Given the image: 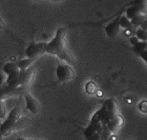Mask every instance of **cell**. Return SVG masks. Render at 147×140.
<instances>
[{"label":"cell","instance_id":"cell-1","mask_svg":"<svg viewBox=\"0 0 147 140\" xmlns=\"http://www.w3.org/2000/svg\"><path fill=\"white\" fill-rule=\"evenodd\" d=\"M66 29L65 28H59L56 32L55 37L53 38L46 46V53L49 55H54L58 57L60 60L64 61L68 64L75 63V59H74L71 53L66 44Z\"/></svg>","mask_w":147,"mask_h":140},{"label":"cell","instance_id":"cell-2","mask_svg":"<svg viewBox=\"0 0 147 140\" xmlns=\"http://www.w3.org/2000/svg\"><path fill=\"white\" fill-rule=\"evenodd\" d=\"M20 113H21V105L18 102L11 110L6 118L4 119V121L0 125V134L2 136H9L13 131H15L17 122L20 118Z\"/></svg>","mask_w":147,"mask_h":140},{"label":"cell","instance_id":"cell-3","mask_svg":"<svg viewBox=\"0 0 147 140\" xmlns=\"http://www.w3.org/2000/svg\"><path fill=\"white\" fill-rule=\"evenodd\" d=\"M101 111V123L103 125H107V123L116 118L118 114V103L113 98H109L107 100H105L100 107Z\"/></svg>","mask_w":147,"mask_h":140},{"label":"cell","instance_id":"cell-4","mask_svg":"<svg viewBox=\"0 0 147 140\" xmlns=\"http://www.w3.org/2000/svg\"><path fill=\"white\" fill-rule=\"evenodd\" d=\"M56 76L58 82H66L75 77V71L71 64L66 62H58L56 67Z\"/></svg>","mask_w":147,"mask_h":140},{"label":"cell","instance_id":"cell-5","mask_svg":"<svg viewBox=\"0 0 147 140\" xmlns=\"http://www.w3.org/2000/svg\"><path fill=\"white\" fill-rule=\"evenodd\" d=\"M46 46L47 43L45 42H33L30 43L25 50V56L30 59H36L40 55L46 53Z\"/></svg>","mask_w":147,"mask_h":140},{"label":"cell","instance_id":"cell-6","mask_svg":"<svg viewBox=\"0 0 147 140\" xmlns=\"http://www.w3.org/2000/svg\"><path fill=\"white\" fill-rule=\"evenodd\" d=\"M24 101H25V107L26 110L30 111L32 114L37 115L40 111V104L36 98H34L31 94H24Z\"/></svg>","mask_w":147,"mask_h":140},{"label":"cell","instance_id":"cell-7","mask_svg":"<svg viewBox=\"0 0 147 140\" xmlns=\"http://www.w3.org/2000/svg\"><path fill=\"white\" fill-rule=\"evenodd\" d=\"M121 27H120V17H117L113 21L109 22L105 27V33L109 38H116L120 33Z\"/></svg>","mask_w":147,"mask_h":140},{"label":"cell","instance_id":"cell-8","mask_svg":"<svg viewBox=\"0 0 147 140\" xmlns=\"http://www.w3.org/2000/svg\"><path fill=\"white\" fill-rule=\"evenodd\" d=\"M123 124V118L120 115H118L116 118H113V120H110L107 123V128L109 130V132L111 134H115L117 132L119 131V128L122 126Z\"/></svg>","mask_w":147,"mask_h":140},{"label":"cell","instance_id":"cell-9","mask_svg":"<svg viewBox=\"0 0 147 140\" xmlns=\"http://www.w3.org/2000/svg\"><path fill=\"white\" fill-rule=\"evenodd\" d=\"M20 91L18 90H13V88H9L7 85H3L2 88H0V100H3L7 98L9 96H13V95L19 94Z\"/></svg>","mask_w":147,"mask_h":140},{"label":"cell","instance_id":"cell-10","mask_svg":"<svg viewBox=\"0 0 147 140\" xmlns=\"http://www.w3.org/2000/svg\"><path fill=\"white\" fill-rule=\"evenodd\" d=\"M20 70L18 69L16 62H7V63H5L3 65V72H4L7 76H11V75L17 73Z\"/></svg>","mask_w":147,"mask_h":140},{"label":"cell","instance_id":"cell-11","mask_svg":"<svg viewBox=\"0 0 147 140\" xmlns=\"http://www.w3.org/2000/svg\"><path fill=\"white\" fill-rule=\"evenodd\" d=\"M131 50L136 55L140 56L142 53L147 51V42H145V41H139V43H137L135 46H131Z\"/></svg>","mask_w":147,"mask_h":140},{"label":"cell","instance_id":"cell-12","mask_svg":"<svg viewBox=\"0 0 147 140\" xmlns=\"http://www.w3.org/2000/svg\"><path fill=\"white\" fill-rule=\"evenodd\" d=\"M35 61V59H30V58H26V59H22V60H18L16 62L17 67L20 71H26L28 70V67L33 62Z\"/></svg>","mask_w":147,"mask_h":140},{"label":"cell","instance_id":"cell-13","mask_svg":"<svg viewBox=\"0 0 147 140\" xmlns=\"http://www.w3.org/2000/svg\"><path fill=\"white\" fill-rule=\"evenodd\" d=\"M98 84L95 81H88L85 84V92L88 95H95L96 93H98Z\"/></svg>","mask_w":147,"mask_h":140},{"label":"cell","instance_id":"cell-14","mask_svg":"<svg viewBox=\"0 0 147 140\" xmlns=\"http://www.w3.org/2000/svg\"><path fill=\"white\" fill-rule=\"evenodd\" d=\"M139 14H141V12L139 11L138 7H137V6H135V5H131L130 7H128V9L126 10L125 16L129 19V20H132V19L136 18Z\"/></svg>","mask_w":147,"mask_h":140},{"label":"cell","instance_id":"cell-15","mask_svg":"<svg viewBox=\"0 0 147 140\" xmlns=\"http://www.w3.org/2000/svg\"><path fill=\"white\" fill-rule=\"evenodd\" d=\"M120 27L122 29H125V30H131L134 28L131 20H129L125 15L120 16Z\"/></svg>","mask_w":147,"mask_h":140},{"label":"cell","instance_id":"cell-16","mask_svg":"<svg viewBox=\"0 0 147 140\" xmlns=\"http://www.w3.org/2000/svg\"><path fill=\"white\" fill-rule=\"evenodd\" d=\"M147 19V14H139L136 18H134L131 20V23H132V27H137V28H140L142 24H143V22L145 21Z\"/></svg>","mask_w":147,"mask_h":140},{"label":"cell","instance_id":"cell-17","mask_svg":"<svg viewBox=\"0 0 147 140\" xmlns=\"http://www.w3.org/2000/svg\"><path fill=\"white\" fill-rule=\"evenodd\" d=\"M135 36L137 37L140 41H145V42H147V31L143 30V29H141V28H138L137 31H136Z\"/></svg>","mask_w":147,"mask_h":140},{"label":"cell","instance_id":"cell-18","mask_svg":"<svg viewBox=\"0 0 147 140\" xmlns=\"http://www.w3.org/2000/svg\"><path fill=\"white\" fill-rule=\"evenodd\" d=\"M132 5L137 6L142 14H147V1H135Z\"/></svg>","mask_w":147,"mask_h":140},{"label":"cell","instance_id":"cell-19","mask_svg":"<svg viewBox=\"0 0 147 140\" xmlns=\"http://www.w3.org/2000/svg\"><path fill=\"white\" fill-rule=\"evenodd\" d=\"M139 107V111L141 113H143V114H147V100H142L140 101V103H139L138 105Z\"/></svg>","mask_w":147,"mask_h":140},{"label":"cell","instance_id":"cell-20","mask_svg":"<svg viewBox=\"0 0 147 140\" xmlns=\"http://www.w3.org/2000/svg\"><path fill=\"white\" fill-rule=\"evenodd\" d=\"M6 118V109L3 100H0V119Z\"/></svg>","mask_w":147,"mask_h":140},{"label":"cell","instance_id":"cell-21","mask_svg":"<svg viewBox=\"0 0 147 140\" xmlns=\"http://www.w3.org/2000/svg\"><path fill=\"white\" fill-rule=\"evenodd\" d=\"M129 40H130V44H131L132 46H135L136 44H137V43H139V41H140V40H139L136 36H131Z\"/></svg>","mask_w":147,"mask_h":140},{"label":"cell","instance_id":"cell-22","mask_svg":"<svg viewBox=\"0 0 147 140\" xmlns=\"http://www.w3.org/2000/svg\"><path fill=\"white\" fill-rule=\"evenodd\" d=\"M139 57L142 58V59H143V60L145 61V63L147 64V51H145L144 53H142V54L140 56H139Z\"/></svg>","mask_w":147,"mask_h":140},{"label":"cell","instance_id":"cell-23","mask_svg":"<svg viewBox=\"0 0 147 140\" xmlns=\"http://www.w3.org/2000/svg\"><path fill=\"white\" fill-rule=\"evenodd\" d=\"M3 84H4V76L2 74H0V88H2Z\"/></svg>","mask_w":147,"mask_h":140},{"label":"cell","instance_id":"cell-24","mask_svg":"<svg viewBox=\"0 0 147 140\" xmlns=\"http://www.w3.org/2000/svg\"><path fill=\"white\" fill-rule=\"evenodd\" d=\"M140 28L143 29V30H145V31H147V19L145 20L144 22H143V24H142L141 27H140Z\"/></svg>","mask_w":147,"mask_h":140},{"label":"cell","instance_id":"cell-25","mask_svg":"<svg viewBox=\"0 0 147 140\" xmlns=\"http://www.w3.org/2000/svg\"><path fill=\"white\" fill-rule=\"evenodd\" d=\"M3 27H4V22H3V20L1 18H0V30H2Z\"/></svg>","mask_w":147,"mask_h":140},{"label":"cell","instance_id":"cell-26","mask_svg":"<svg viewBox=\"0 0 147 140\" xmlns=\"http://www.w3.org/2000/svg\"><path fill=\"white\" fill-rule=\"evenodd\" d=\"M16 140H28V139H25L24 137H17L16 138Z\"/></svg>","mask_w":147,"mask_h":140},{"label":"cell","instance_id":"cell-27","mask_svg":"<svg viewBox=\"0 0 147 140\" xmlns=\"http://www.w3.org/2000/svg\"><path fill=\"white\" fill-rule=\"evenodd\" d=\"M28 140H35V139H28Z\"/></svg>","mask_w":147,"mask_h":140}]
</instances>
